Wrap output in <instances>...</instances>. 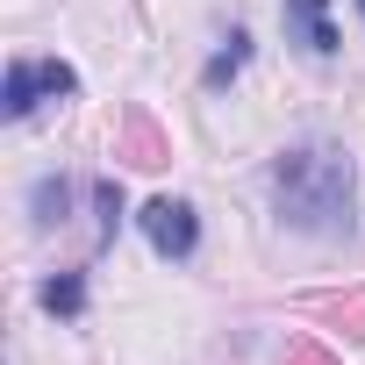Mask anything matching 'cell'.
<instances>
[{
    "mask_svg": "<svg viewBox=\"0 0 365 365\" xmlns=\"http://www.w3.org/2000/svg\"><path fill=\"white\" fill-rule=\"evenodd\" d=\"M351 187H358V172L344 150L329 143H308V150H287L272 165V201L294 230L308 237H344L351 230Z\"/></svg>",
    "mask_w": 365,
    "mask_h": 365,
    "instance_id": "1",
    "label": "cell"
},
{
    "mask_svg": "<svg viewBox=\"0 0 365 365\" xmlns=\"http://www.w3.org/2000/svg\"><path fill=\"white\" fill-rule=\"evenodd\" d=\"M79 79H72V65H58V58H43V65H29V58H15L8 65V93H0V108H8L15 122L36 108V101H65Z\"/></svg>",
    "mask_w": 365,
    "mask_h": 365,
    "instance_id": "2",
    "label": "cell"
},
{
    "mask_svg": "<svg viewBox=\"0 0 365 365\" xmlns=\"http://www.w3.org/2000/svg\"><path fill=\"white\" fill-rule=\"evenodd\" d=\"M143 237L165 251V258H187L194 244H201V222H194V208L187 201H172V194H158L150 208H143Z\"/></svg>",
    "mask_w": 365,
    "mask_h": 365,
    "instance_id": "3",
    "label": "cell"
},
{
    "mask_svg": "<svg viewBox=\"0 0 365 365\" xmlns=\"http://www.w3.org/2000/svg\"><path fill=\"white\" fill-rule=\"evenodd\" d=\"M115 158H129V165L158 172V165H172V143H165V129H158L143 108H129V115H122V129H115Z\"/></svg>",
    "mask_w": 365,
    "mask_h": 365,
    "instance_id": "4",
    "label": "cell"
},
{
    "mask_svg": "<svg viewBox=\"0 0 365 365\" xmlns=\"http://www.w3.org/2000/svg\"><path fill=\"white\" fill-rule=\"evenodd\" d=\"M287 36L308 43L315 58L336 51V29H329V0H287Z\"/></svg>",
    "mask_w": 365,
    "mask_h": 365,
    "instance_id": "5",
    "label": "cell"
},
{
    "mask_svg": "<svg viewBox=\"0 0 365 365\" xmlns=\"http://www.w3.org/2000/svg\"><path fill=\"white\" fill-rule=\"evenodd\" d=\"M43 308H51V315H79V308H86V287H79V272L51 279V287H43Z\"/></svg>",
    "mask_w": 365,
    "mask_h": 365,
    "instance_id": "6",
    "label": "cell"
},
{
    "mask_svg": "<svg viewBox=\"0 0 365 365\" xmlns=\"http://www.w3.org/2000/svg\"><path fill=\"white\" fill-rule=\"evenodd\" d=\"M322 315L344 322L351 336H365V294H336V301H322Z\"/></svg>",
    "mask_w": 365,
    "mask_h": 365,
    "instance_id": "7",
    "label": "cell"
},
{
    "mask_svg": "<svg viewBox=\"0 0 365 365\" xmlns=\"http://www.w3.org/2000/svg\"><path fill=\"white\" fill-rule=\"evenodd\" d=\"M279 365H344L336 351H322L315 336H287V351H279Z\"/></svg>",
    "mask_w": 365,
    "mask_h": 365,
    "instance_id": "8",
    "label": "cell"
},
{
    "mask_svg": "<svg viewBox=\"0 0 365 365\" xmlns=\"http://www.w3.org/2000/svg\"><path fill=\"white\" fill-rule=\"evenodd\" d=\"M244 58H251V36H230V51H222V58L208 65V86H222L230 72H244Z\"/></svg>",
    "mask_w": 365,
    "mask_h": 365,
    "instance_id": "9",
    "label": "cell"
},
{
    "mask_svg": "<svg viewBox=\"0 0 365 365\" xmlns=\"http://www.w3.org/2000/svg\"><path fill=\"white\" fill-rule=\"evenodd\" d=\"M65 201H72V194H65V179H43V187H36V222H58Z\"/></svg>",
    "mask_w": 365,
    "mask_h": 365,
    "instance_id": "10",
    "label": "cell"
},
{
    "mask_svg": "<svg viewBox=\"0 0 365 365\" xmlns=\"http://www.w3.org/2000/svg\"><path fill=\"white\" fill-rule=\"evenodd\" d=\"M358 15H365V0H358Z\"/></svg>",
    "mask_w": 365,
    "mask_h": 365,
    "instance_id": "11",
    "label": "cell"
}]
</instances>
